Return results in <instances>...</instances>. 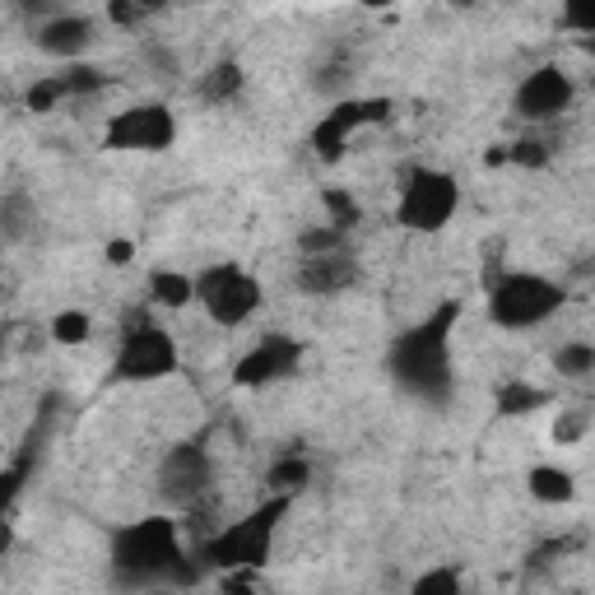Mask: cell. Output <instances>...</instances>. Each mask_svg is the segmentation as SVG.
<instances>
[{
  "instance_id": "cell-1",
  "label": "cell",
  "mask_w": 595,
  "mask_h": 595,
  "mask_svg": "<svg viewBox=\"0 0 595 595\" xmlns=\"http://www.w3.org/2000/svg\"><path fill=\"white\" fill-rule=\"evenodd\" d=\"M112 567L121 586H182L196 582V573L187 567L182 554V535H177V522L168 516H149V522L121 526L112 535Z\"/></svg>"
},
{
  "instance_id": "cell-2",
  "label": "cell",
  "mask_w": 595,
  "mask_h": 595,
  "mask_svg": "<svg viewBox=\"0 0 595 595\" xmlns=\"http://www.w3.org/2000/svg\"><path fill=\"white\" fill-rule=\"evenodd\" d=\"M452 321H456V307H443L424 326H409L391 345V373L409 396L433 405L452 396V349H447Z\"/></svg>"
},
{
  "instance_id": "cell-3",
  "label": "cell",
  "mask_w": 595,
  "mask_h": 595,
  "mask_svg": "<svg viewBox=\"0 0 595 595\" xmlns=\"http://www.w3.org/2000/svg\"><path fill=\"white\" fill-rule=\"evenodd\" d=\"M563 307V289L545 275H503L494 289H488V317L503 330H530V326H545L554 313Z\"/></svg>"
},
{
  "instance_id": "cell-4",
  "label": "cell",
  "mask_w": 595,
  "mask_h": 595,
  "mask_svg": "<svg viewBox=\"0 0 595 595\" xmlns=\"http://www.w3.org/2000/svg\"><path fill=\"white\" fill-rule=\"evenodd\" d=\"M284 512H289V498L275 494L261 512H251L247 522L219 530L210 545H205V558L219 563V567H261L270 558V539H275V526H279Z\"/></svg>"
},
{
  "instance_id": "cell-5",
  "label": "cell",
  "mask_w": 595,
  "mask_h": 595,
  "mask_svg": "<svg viewBox=\"0 0 595 595\" xmlns=\"http://www.w3.org/2000/svg\"><path fill=\"white\" fill-rule=\"evenodd\" d=\"M456 205H460V187H456L452 172L414 168L409 182H405V191H400L396 219H400L405 228H414V232H437V228L452 224Z\"/></svg>"
},
{
  "instance_id": "cell-6",
  "label": "cell",
  "mask_w": 595,
  "mask_h": 595,
  "mask_svg": "<svg viewBox=\"0 0 595 595\" xmlns=\"http://www.w3.org/2000/svg\"><path fill=\"white\" fill-rule=\"evenodd\" d=\"M196 303L215 326H242L261 307V284L242 266H210L196 275Z\"/></svg>"
},
{
  "instance_id": "cell-7",
  "label": "cell",
  "mask_w": 595,
  "mask_h": 595,
  "mask_svg": "<svg viewBox=\"0 0 595 595\" xmlns=\"http://www.w3.org/2000/svg\"><path fill=\"white\" fill-rule=\"evenodd\" d=\"M177 373V345L163 326H153L149 317L131 321L121 335V349H117V364H112V377L117 381H159Z\"/></svg>"
},
{
  "instance_id": "cell-8",
  "label": "cell",
  "mask_w": 595,
  "mask_h": 595,
  "mask_svg": "<svg viewBox=\"0 0 595 595\" xmlns=\"http://www.w3.org/2000/svg\"><path fill=\"white\" fill-rule=\"evenodd\" d=\"M210 484H215V465H210V456H205L200 443L172 447L159 465V498L172 503V507L196 512L205 498H210Z\"/></svg>"
},
{
  "instance_id": "cell-9",
  "label": "cell",
  "mask_w": 595,
  "mask_h": 595,
  "mask_svg": "<svg viewBox=\"0 0 595 595\" xmlns=\"http://www.w3.org/2000/svg\"><path fill=\"white\" fill-rule=\"evenodd\" d=\"M177 140V121L163 102H140L108 121V145L112 149H136V153H163Z\"/></svg>"
},
{
  "instance_id": "cell-10",
  "label": "cell",
  "mask_w": 595,
  "mask_h": 595,
  "mask_svg": "<svg viewBox=\"0 0 595 595\" xmlns=\"http://www.w3.org/2000/svg\"><path fill=\"white\" fill-rule=\"evenodd\" d=\"M573 80L558 70V66H539L535 75H526L522 89H516V112L526 121H549L558 112L573 108Z\"/></svg>"
},
{
  "instance_id": "cell-11",
  "label": "cell",
  "mask_w": 595,
  "mask_h": 595,
  "mask_svg": "<svg viewBox=\"0 0 595 595\" xmlns=\"http://www.w3.org/2000/svg\"><path fill=\"white\" fill-rule=\"evenodd\" d=\"M298 364H303L298 340H289V335H266V340L238 364V386H270L279 377L298 373Z\"/></svg>"
},
{
  "instance_id": "cell-12",
  "label": "cell",
  "mask_w": 595,
  "mask_h": 595,
  "mask_svg": "<svg viewBox=\"0 0 595 595\" xmlns=\"http://www.w3.org/2000/svg\"><path fill=\"white\" fill-rule=\"evenodd\" d=\"M386 117V102H340V108H330L321 117V126L313 131V145L321 159H340L345 145L354 131H364L368 121H381Z\"/></svg>"
},
{
  "instance_id": "cell-13",
  "label": "cell",
  "mask_w": 595,
  "mask_h": 595,
  "mask_svg": "<svg viewBox=\"0 0 595 595\" xmlns=\"http://www.w3.org/2000/svg\"><path fill=\"white\" fill-rule=\"evenodd\" d=\"M354 279H358V261H354L349 247L303 251V261H298V289L303 294H345Z\"/></svg>"
},
{
  "instance_id": "cell-14",
  "label": "cell",
  "mask_w": 595,
  "mask_h": 595,
  "mask_svg": "<svg viewBox=\"0 0 595 595\" xmlns=\"http://www.w3.org/2000/svg\"><path fill=\"white\" fill-rule=\"evenodd\" d=\"M93 42V23L85 14H61V19H47L38 29V47L47 57H61V61H75L80 51H89Z\"/></svg>"
},
{
  "instance_id": "cell-15",
  "label": "cell",
  "mask_w": 595,
  "mask_h": 595,
  "mask_svg": "<svg viewBox=\"0 0 595 595\" xmlns=\"http://www.w3.org/2000/svg\"><path fill=\"white\" fill-rule=\"evenodd\" d=\"M149 298L159 307H187L196 303V279L182 270H153L149 275Z\"/></svg>"
},
{
  "instance_id": "cell-16",
  "label": "cell",
  "mask_w": 595,
  "mask_h": 595,
  "mask_svg": "<svg viewBox=\"0 0 595 595\" xmlns=\"http://www.w3.org/2000/svg\"><path fill=\"white\" fill-rule=\"evenodd\" d=\"M577 494V484L567 470H558V465H535L530 470V498L539 503H573Z\"/></svg>"
},
{
  "instance_id": "cell-17",
  "label": "cell",
  "mask_w": 595,
  "mask_h": 595,
  "mask_svg": "<svg viewBox=\"0 0 595 595\" xmlns=\"http://www.w3.org/2000/svg\"><path fill=\"white\" fill-rule=\"evenodd\" d=\"M242 85H247L242 66L224 61V66H215V70L200 80V98H205V102H215V108H219V102H232V98H238V93H242Z\"/></svg>"
},
{
  "instance_id": "cell-18",
  "label": "cell",
  "mask_w": 595,
  "mask_h": 595,
  "mask_svg": "<svg viewBox=\"0 0 595 595\" xmlns=\"http://www.w3.org/2000/svg\"><path fill=\"white\" fill-rule=\"evenodd\" d=\"M554 368H558L563 377H591V373H595V345H582V340L558 345Z\"/></svg>"
},
{
  "instance_id": "cell-19",
  "label": "cell",
  "mask_w": 595,
  "mask_h": 595,
  "mask_svg": "<svg viewBox=\"0 0 595 595\" xmlns=\"http://www.w3.org/2000/svg\"><path fill=\"white\" fill-rule=\"evenodd\" d=\"M307 475H313V470H307V460L284 456L279 465H270V494H284V498L298 494V488L307 484Z\"/></svg>"
},
{
  "instance_id": "cell-20",
  "label": "cell",
  "mask_w": 595,
  "mask_h": 595,
  "mask_svg": "<svg viewBox=\"0 0 595 595\" xmlns=\"http://www.w3.org/2000/svg\"><path fill=\"white\" fill-rule=\"evenodd\" d=\"M545 400H549L545 391H535V386H526V381H512V386H503L498 409L503 414H530V409H539Z\"/></svg>"
},
{
  "instance_id": "cell-21",
  "label": "cell",
  "mask_w": 595,
  "mask_h": 595,
  "mask_svg": "<svg viewBox=\"0 0 595 595\" xmlns=\"http://www.w3.org/2000/svg\"><path fill=\"white\" fill-rule=\"evenodd\" d=\"M89 330H93V321L85 313H61L57 321H51V340L57 345H85Z\"/></svg>"
},
{
  "instance_id": "cell-22",
  "label": "cell",
  "mask_w": 595,
  "mask_h": 595,
  "mask_svg": "<svg viewBox=\"0 0 595 595\" xmlns=\"http://www.w3.org/2000/svg\"><path fill=\"white\" fill-rule=\"evenodd\" d=\"M335 247H345V228L340 224H326V228L303 232L298 238V251H335Z\"/></svg>"
},
{
  "instance_id": "cell-23",
  "label": "cell",
  "mask_w": 595,
  "mask_h": 595,
  "mask_svg": "<svg viewBox=\"0 0 595 595\" xmlns=\"http://www.w3.org/2000/svg\"><path fill=\"white\" fill-rule=\"evenodd\" d=\"M563 19L582 33H595V0H563Z\"/></svg>"
},
{
  "instance_id": "cell-24",
  "label": "cell",
  "mask_w": 595,
  "mask_h": 595,
  "mask_svg": "<svg viewBox=\"0 0 595 595\" xmlns=\"http://www.w3.org/2000/svg\"><path fill=\"white\" fill-rule=\"evenodd\" d=\"M586 428H591V414L586 409H573V414H563V419L554 424V437H558V443H577Z\"/></svg>"
},
{
  "instance_id": "cell-25",
  "label": "cell",
  "mask_w": 595,
  "mask_h": 595,
  "mask_svg": "<svg viewBox=\"0 0 595 595\" xmlns=\"http://www.w3.org/2000/svg\"><path fill=\"white\" fill-rule=\"evenodd\" d=\"M108 19L121 23V29H136V23H145L149 14L140 10V0H108Z\"/></svg>"
},
{
  "instance_id": "cell-26",
  "label": "cell",
  "mask_w": 595,
  "mask_h": 595,
  "mask_svg": "<svg viewBox=\"0 0 595 595\" xmlns=\"http://www.w3.org/2000/svg\"><path fill=\"white\" fill-rule=\"evenodd\" d=\"M326 210H330V219L340 224V228H349L354 219H358V210H354V200L345 196V191H326Z\"/></svg>"
},
{
  "instance_id": "cell-27",
  "label": "cell",
  "mask_w": 595,
  "mask_h": 595,
  "mask_svg": "<svg viewBox=\"0 0 595 595\" xmlns=\"http://www.w3.org/2000/svg\"><path fill=\"white\" fill-rule=\"evenodd\" d=\"M456 586H460V577L452 573V567H437V573L414 582V591H419V595H428V591H456Z\"/></svg>"
},
{
  "instance_id": "cell-28",
  "label": "cell",
  "mask_w": 595,
  "mask_h": 595,
  "mask_svg": "<svg viewBox=\"0 0 595 595\" xmlns=\"http://www.w3.org/2000/svg\"><path fill=\"white\" fill-rule=\"evenodd\" d=\"M507 159H512V163H526V168H539V163L549 159V153H545V145H539V140H522V145H512Z\"/></svg>"
},
{
  "instance_id": "cell-29",
  "label": "cell",
  "mask_w": 595,
  "mask_h": 595,
  "mask_svg": "<svg viewBox=\"0 0 595 595\" xmlns=\"http://www.w3.org/2000/svg\"><path fill=\"white\" fill-rule=\"evenodd\" d=\"M6 232H10V242L23 232V200L19 196H6Z\"/></svg>"
},
{
  "instance_id": "cell-30",
  "label": "cell",
  "mask_w": 595,
  "mask_h": 595,
  "mask_svg": "<svg viewBox=\"0 0 595 595\" xmlns=\"http://www.w3.org/2000/svg\"><path fill=\"white\" fill-rule=\"evenodd\" d=\"M108 261H112V266H126V261H131V242H108Z\"/></svg>"
},
{
  "instance_id": "cell-31",
  "label": "cell",
  "mask_w": 595,
  "mask_h": 595,
  "mask_svg": "<svg viewBox=\"0 0 595 595\" xmlns=\"http://www.w3.org/2000/svg\"><path fill=\"white\" fill-rule=\"evenodd\" d=\"M140 10H145V14H163L168 0H140Z\"/></svg>"
},
{
  "instance_id": "cell-32",
  "label": "cell",
  "mask_w": 595,
  "mask_h": 595,
  "mask_svg": "<svg viewBox=\"0 0 595 595\" xmlns=\"http://www.w3.org/2000/svg\"><path fill=\"white\" fill-rule=\"evenodd\" d=\"M358 6H368V10H386V6H396V0H358Z\"/></svg>"
},
{
  "instance_id": "cell-33",
  "label": "cell",
  "mask_w": 595,
  "mask_h": 595,
  "mask_svg": "<svg viewBox=\"0 0 595 595\" xmlns=\"http://www.w3.org/2000/svg\"><path fill=\"white\" fill-rule=\"evenodd\" d=\"M582 47H586V51H591V57H595V33H586V38H582Z\"/></svg>"
},
{
  "instance_id": "cell-34",
  "label": "cell",
  "mask_w": 595,
  "mask_h": 595,
  "mask_svg": "<svg viewBox=\"0 0 595 595\" xmlns=\"http://www.w3.org/2000/svg\"><path fill=\"white\" fill-rule=\"evenodd\" d=\"M456 6H470V0H456Z\"/></svg>"
}]
</instances>
